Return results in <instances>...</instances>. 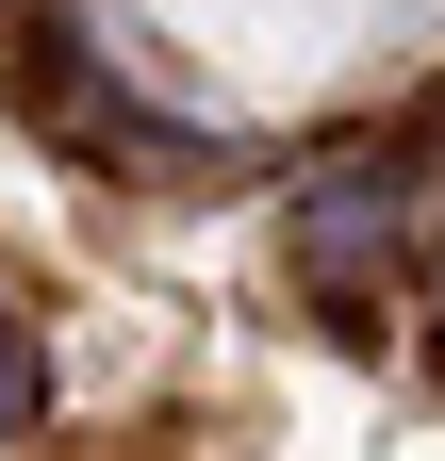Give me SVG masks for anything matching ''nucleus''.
I'll use <instances>...</instances> for the list:
<instances>
[{
    "label": "nucleus",
    "mask_w": 445,
    "mask_h": 461,
    "mask_svg": "<svg viewBox=\"0 0 445 461\" xmlns=\"http://www.w3.org/2000/svg\"><path fill=\"white\" fill-rule=\"evenodd\" d=\"M281 214H297L313 297L363 330V297L413 264V230H429V132H347V149H313L297 182H281Z\"/></svg>",
    "instance_id": "obj_1"
},
{
    "label": "nucleus",
    "mask_w": 445,
    "mask_h": 461,
    "mask_svg": "<svg viewBox=\"0 0 445 461\" xmlns=\"http://www.w3.org/2000/svg\"><path fill=\"white\" fill-rule=\"evenodd\" d=\"M33 412H50V346L0 313V445H33Z\"/></svg>",
    "instance_id": "obj_2"
},
{
    "label": "nucleus",
    "mask_w": 445,
    "mask_h": 461,
    "mask_svg": "<svg viewBox=\"0 0 445 461\" xmlns=\"http://www.w3.org/2000/svg\"><path fill=\"white\" fill-rule=\"evenodd\" d=\"M429 313H445V230H429Z\"/></svg>",
    "instance_id": "obj_3"
}]
</instances>
